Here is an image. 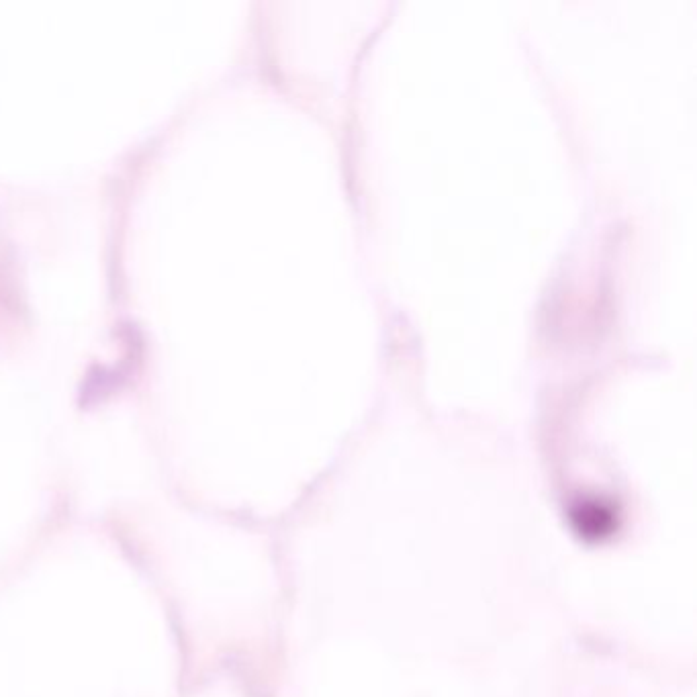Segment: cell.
I'll use <instances>...</instances> for the list:
<instances>
[{
	"label": "cell",
	"instance_id": "cell-1",
	"mask_svg": "<svg viewBox=\"0 0 697 697\" xmlns=\"http://www.w3.org/2000/svg\"><path fill=\"white\" fill-rule=\"evenodd\" d=\"M601 507L603 505H599V503H585L575 514V520L579 522L577 528L583 536L599 538L603 534H610V530L614 526L612 511H606Z\"/></svg>",
	"mask_w": 697,
	"mask_h": 697
}]
</instances>
